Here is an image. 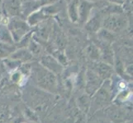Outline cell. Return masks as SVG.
<instances>
[{
	"mask_svg": "<svg viewBox=\"0 0 133 123\" xmlns=\"http://www.w3.org/2000/svg\"><path fill=\"white\" fill-rule=\"evenodd\" d=\"M7 26L10 31L15 44L19 43L26 35L31 33V27L26 20L22 17H12L8 20Z\"/></svg>",
	"mask_w": 133,
	"mask_h": 123,
	"instance_id": "6da1fadb",
	"label": "cell"
},
{
	"mask_svg": "<svg viewBox=\"0 0 133 123\" xmlns=\"http://www.w3.org/2000/svg\"><path fill=\"white\" fill-rule=\"evenodd\" d=\"M127 26V21L122 13H112L103 17V27L115 35L121 33Z\"/></svg>",
	"mask_w": 133,
	"mask_h": 123,
	"instance_id": "7a4b0ae2",
	"label": "cell"
},
{
	"mask_svg": "<svg viewBox=\"0 0 133 123\" xmlns=\"http://www.w3.org/2000/svg\"><path fill=\"white\" fill-rule=\"evenodd\" d=\"M36 80L41 87L49 91H56V76L50 71L47 70L43 66L40 65L36 68Z\"/></svg>",
	"mask_w": 133,
	"mask_h": 123,
	"instance_id": "3957f363",
	"label": "cell"
},
{
	"mask_svg": "<svg viewBox=\"0 0 133 123\" xmlns=\"http://www.w3.org/2000/svg\"><path fill=\"white\" fill-rule=\"evenodd\" d=\"M2 10L9 17H22V0H3Z\"/></svg>",
	"mask_w": 133,
	"mask_h": 123,
	"instance_id": "277c9868",
	"label": "cell"
},
{
	"mask_svg": "<svg viewBox=\"0 0 133 123\" xmlns=\"http://www.w3.org/2000/svg\"><path fill=\"white\" fill-rule=\"evenodd\" d=\"M95 7V3L89 0H79V22L85 24L90 17Z\"/></svg>",
	"mask_w": 133,
	"mask_h": 123,
	"instance_id": "5b68a950",
	"label": "cell"
},
{
	"mask_svg": "<svg viewBox=\"0 0 133 123\" xmlns=\"http://www.w3.org/2000/svg\"><path fill=\"white\" fill-rule=\"evenodd\" d=\"M41 64L53 73H58V72L59 73L63 69L61 63L57 60V58L51 55L44 56L42 58Z\"/></svg>",
	"mask_w": 133,
	"mask_h": 123,
	"instance_id": "8992f818",
	"label": "cell"
},
{
	"mask_svg": "<svg viewBox=\"0 0 133 123\" xmlns=\"http://www.w3.org/2000/svg\"><path fill=\"white\" fill-rule=\"evenodd\" d=\"M103 17L102 13L91 16L90 18L86 21L85 27L87 30L90 33H97L98 30L103 27Z\"/></svg>",
	"mask_w": 133,
	"mask_h": 123,
	"instance_id": "52a82bcc",
	"label": "cell"
},
{
	"mask_svg": "<svg viewBox=\"0 0 133 123\" xmlns=\"http://www.w3.org/2000/svg\"><path fill=\"white\" fill-rule=\"evenodd\" d=\"M48 17H49L45 14L43 8L41 7L37 10L32 12L31 14H29L26 17V21L31 27H33V26H36L41 22L47 20Z\"/></svg>",
	"mask_w": 133,
	"mask_h": 123,
	"instance_id": "ba28073f",
	"label": "cell"
},
{
	"mask_svg": "<svg viewBox=\"0 0 133 123\" xmlns=\"http://www.w3.org/2000/svg\"><path fill=\"white\" fill-rule=\"evenodd\" d=\"M9 57L12 60H15L18 62H27L33 58V55L31 53L28 48H26V47L16 48Z\"/></svg>",
	"mask_w": 133,
	"mask_h": 123,
	"instance_id": "9c48e42d",
	"label": "cell"
},
{
	"mask_svg": "<svg viewBox=\"0 0 133 123\" xmlns=\"http://www.w3.org/2000/svg\"><path fill=\"white\" fill-rule=\"evenodd\" d=\"M79 0H70L67 3V14L73 23L79 22Z\"/></svg>",
	"mask_w": 133,
	"mask_h": 123,
	"instance_id": "30bf717a",
	"label": "cell"
},
{
	"mask_svg": "<svg viewBox=\"0 0 133 123\" xmlns=\"http://www.w3.org/2000/svg\"><path fill=\"white\" fill-rule=\"evenodd\" d=\"M96 34L98 35L99 41H102V42L108 44H112L116 39L115 34H113L110 30L103 28V27L99 29Z\"/></svg>",
	"mask_w": 133,
	"mask_h": 123,
	"instance_id": "8fae6325",
	"label": "cell"
},
{
	"mask_svg": "<svg viewBox=\"0 0 133 123\" xmlns=\"http://www.w3.org/2000/svg\"><path fill=\"white\" fill-rule=\"evenodd\" d=\"M87 79H88L87 89H88V91H92V93H93V91L97 89L101 84L100 76L93 71H89L88 75H87Z\"/></svg>",
	"mask_w": 133,
	"mask_h": 123,
	"instance_id": "7c38bea8",
	"label": "cell"
},
{
	"mask_svg": "<svg viewBox=\"0 0 133 123\" xmlns=\"http://www.w3.org/2000/svg\"><path fill=\"white\" fill-rule=\"evenodd\" d=\"M0 42L10 45L15 44V42L12 39L10 31H9L8 26L5 25L0 26Z\"/></svg>",
	"mask_w": 133,
	"mask_h": 123,
	"instance_id": "4fadbf2b",
	"label": "cell"
},
{
	"mask_svg": "<svg viewBox=\"0 0 133 123\" xmlns=\"http://www.w3.org/2000/svg\"><path fill=\"white\" fill-rule=\"evenodd\" d=\"M97 70L98 76L102 78H108L111 76L112 69L111 66L106 62H99L97 63Z\"/></svg>",
	"mask_w": 133,
	"mask_h": 123,
	"instance_id": "5bb4252c",
	"label": "cell"
},
{
	"mask_svg": "<svg viewBox=\"0 0 133 123\" xmlns=\"http://www.w3.org/2000/svg\"><path fill=\"white\" fill-rule=\"evenodd\" d=\"M15 49V44L10 45L0 42V58H6L9 57Z\"/></svg>",
	"mask_w": 133,
	"mask_h": 123,
	"instance_id": "9a60e30c",
	"label": "cell"
},
{
	"mask_svg": "<svg viewBox=\"0 0 133 123\" xmlns=\"http://www.w3.org/2000/svg\"><path fill=\"white\" fill-rule=\"evenodd\" d=\"M86 52L88 56L94 60H98V58H101L100 50L95 44H91L88 45V47L86 48Z\"/></svg>",
	"mask_w": 133,
	"mask_h": 123,
	"instance_id": "2e32d148",
	"label": "cell"
},
{
	"mask_svg": "<svg viewBox=\"0 0 133 123\" xmlns=\"http://www.w3.org/2000/svg\"><path fill=\"white\" fill-rule=\"evenodd\" d=\"M27 46H28V50L33 55V57L36 56V55H39V54L42 53V45L39 44L38 41H36V39H32V38L31 39Z\"/></svg>",
	"mask_w": 133,
	"mask_h": 123,
	"instance_id": "e0dca14e",
	"label": "cell"
},
{
	"mask_svg": "<svg viewBox=\"0 0 133 123\" xmlns=\"http://www.w3.org/2000/svg\"><path fill=\"white\" fill-rule=\"evenodd\" d=\"M59 0H38L39 4L41 7H45L48 5H51L53 3H57Z\"/></svg>",
	"mask_w": 133,
	"mask_h": 123,
	"instance_id": "ac0fdd59",
	"label": "cell"
},
{
	"mask_svg": "<svg viewBox=\"0 0 133 123\" xmlns=\"http://www.w3.org/2000/svg\"><path fill=\"white\" fill-rule=\"evenodd\" d=\"M108 2H110V3H116V4H119L120 5L121 3H123L124 0H106Z\"/></svg>",
	"mask_w": 133,
	"mask_h": 123,
	"instance_id": "d6986e66",
	"label": "cell"
},
{
	"mask_svg": "<svg viewBox=\"0 0 133 123\" xmlns=\"http://www.w3.org/2000/svg\"><path fill=\"white\" fill-rule=\"evenodd\" d=\"M3 0H0V10H2V5H3Z\"/></svg>",
	"mask_w": 133,
	"mask_h": 123,
	"instance_id": "ffe728a7",
	"label": "cell"
},
{
	"mask_svg": "<svg viewBox=\"0 0 133 123\" xmlns=\"http://www.w3.org/2000/svg\"><path fill=\"white\" fill-rule=\"evenodd\" d=\"M89 1H91V2H94V3H95V2L98 1V0H89Z\"/></svg>",
	"mask_w": 133,
	"mask_h": 123,
	"instance_id": "44dd1931",
	"label": "cell"
},
{
	"mask_svg": "<svg viewBox=\"0 0 133 123\" xmlns=\"http://www.w3.org/2000/svg\"><path fill=\"white\" fill-rule=\"evenodd\" d=\"M69 1H70V0H66V2H67V3H68Z\"/></svg>",
	"mask_w": 133,
	"mask_h": 123,
	"instance_id": "7402d4cb",
	"label": "cell"
},
{
	"mask_svg": "<svg viewBox=\"0 0 133 123\" xmlns=\"http://www.w3.org/2000/svg\"><path fill=\"white\" fill-rule=\"evenodd\" d=\"M35 1H38V0H35Z\"/></svg>",
	"mask_w": 133,
	"mask_h": 123,
	"instance_id": "603a6c76",
	"label": "cell"
}]
</instances>
